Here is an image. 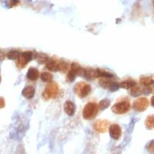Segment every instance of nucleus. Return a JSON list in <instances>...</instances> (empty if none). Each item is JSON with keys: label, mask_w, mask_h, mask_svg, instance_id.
Wrapping results in <instances>:
<instances>
[{"label": "nucleus", "mask_w": 154, "mask_h": 154, "mask_svg": "<svg viewBox=\"0 0 154 154\" xmlns=\"http://www.w3.org/2000/svg\"><path fill=\"white\" fill-rule=\"evenodd\" d=\"M59 93H60V87L57 83L55 82H51L45 88V90L42 93V97L46 100L56 99L59 96Z\"/></svg>", "instance_id": "f257e3e1"}, {"label": "nucleus", "mask_w": 154, "mask_h": 154, "mask_svg": "<svg viewBox=\"0 0 154 154\" xmlns=\"http://www.w3.org/2000/svg\"><path fill=\"white\" fill-rule=\"evenodd\" d=\"M99 106L94 102H89L86 104L82 109V116L85 119H94L98 114Z\"/></svg>", "instance_id": "f03ea898"}, {"label": "nucleus", "mask_w": 154, "mask_h": 154, "mask_svg": "<svg viewBox=\"0 0 154 154\" xmlns=\"http://www.w3.org/2000/svg\"><path fill=\"white\" fill-rule=\"evenodd\" d=\"M74 92L79 98H85L91 92V86L86 82H79L74 86Z\"/></svg>", "instance_id": "7ed1b4c3"}, {"label": "nucleus", "mask_w": 154, "mask_h": 154, "mask_svg": "<svg viewBox=\"0 0 154 154\" xmlns=\"http://www.w3.org/2000/svg\"><path fill=\"white\" fill-rule=\"evenodd\" d=\"M130 109V103L129 100H122L114 104L112 106V111L115 114L121 115V114L126 113Z\"/></svg>", "instance_id": "20e7f679"}, {"label": "nucleus", "mask_w": 154, "mask_h": 154, "mask_svg": "<svg viewBox=\"0 0 154 154\" xmlns=\"http://www.w3.org/2000/svg\"><path fill=\"white\" fill-rule=\"evenodd\" d=\"M83 72H84V69L82 68L79 64L76 63H72L71 65V69L69 71L68 75H67V79L69 81L72 82L75 80V77L77 75H83Z\"/></svg>", "instance_id": "39448f33"}, {"label": "nucleus", "mask_w": 154, "mask_h": 154, "mask_svg": "<svg viewBox=\"0 0 154 154\" xmlns=\"http://www.w3.org/2000/svg\"><path fill=\"white\" fill-rule=\"evenodd\" d=\"M32 56H33V53H32L31 51H25V52L22 53L19 57L18 58L16 65L20 69L25 68L28 64V63L31 61Z\"/></svg>", "instance_id": "423d86ee"}, {"label": "nucleus", "mask_w": 154, "mask_h": 154, "mask_svg": "<svg viewBox=\"0 0 154 154\" xmlns=\"http://www.w3.org/2000/svg\"><path fill=\"white\" fill-rule=\"evenodd\" d=\"M149 106V100L146 97H140L135 100L133 104V107L137 112H143Z\"/></svg>", "instance_id": "0eeeda50"}, {"label": "nucleus", "mask_w": 154, "mask_h": 154, "mask_svg": "<svg viewBox=\"0 0 154 154\" xmlns=\"http://www.w3.org/2000/svg\"><path fill=\"white\" fill-rule=\"evenodd\" d=\"M99 83L102 87L109 89L111 91H116L119 87V85L117 82H114L111 79H108V78H101L99 80Z\"/></svg>", "instance_id": "6e6552de"}, {"label": "nucleus", "mask_w": 154, "mask_h": 154, "mask_svg": "<svg viewBox=\"0 0 154 154\" xmlns=\"http://www.w3.org/2000/svg\"><path fill=\"white\" fill-rule=\"evenodd\" d=\"M110 125H109V122L106 119H99L96 120L93 124V128L96 132L100 133H106L107 130H109Z\"/></svg>", "instance_id": "1a4fd4ad"}, {"label": "nucleus", "mask_w": 154, "mask_h": 154, "mask_svg": "<svg viewBox=\"0 0 154 154\" xmlns=\"http://www.w3.org/2000/svg\"><path fill=\"white\" fill-rule=\"evenodd\" d=\"M109 135L113 140H119L122 134V130L118 124H112L109 128Z\"/></svg>", "instance_id": "9d476101"}, {"label": "nucleus", "mask_w": 154, "mask_h": 154, "mask_svg": "<svg viewBox=\"0 0 154 154\" xmlns=\"http://www.w3.org/2000/svg\"><path fill=\"white\" fill-rule=\"evenodd\" d=\"M82 76H84L87 79H93L95 78H97L98 77L97 70L94 69L93 68H89V67L84 69V72H83Z\"/></svg>", "instance_id": "9b49d317"}, {"label": "nucleus", "mask_w": 154, "mask_h": 154, "mask_svg": "<svg viewBox=\"0 0 154 154\" xmlns=\"http://www.w3.org/2000/svg\"><path fill=\"white\" fill-rule=\"evenodd\" d=\"M64 110H65L66 113L68 116H73L75 112V104L72 103V101H66L64 104Z\"/></svg>", "instance_id": "f8f14e48"}, {"label": "nucleus", "mask_w": 154, "mask_h": 154, "mask_svg": "<svg viewBox=\"0 0 154 154\" xmlns=\"http://www.w3.org/2000/svg\"><path fill=\"white\" fill-rule=\"evenodd\" d=\"M140 82L144 87L149 86L154 83V75H143L140 77Z\"/></svg>", "instance_id": "ddd939ff"}, {"label": "nucleus", "mask_w": 154, "mask_h": 154, "mask_svg": "<svg viewBox=\"0 0 154 154\" xmlns=\"http://www.w3.org/2000/svg\"><path fill=\"white\" fill-rule=\"evenodd\" d=\"M26 77L27 79H29V80L35 81L39 77V72L37 69L32 67V68L29 69L28 72L26 73Z\"/></svg>", "instance_id": "4468645a"}, {"label": "nucleus", "mask_w": 154, "mask_h": 154, "mask_svg": "<svg viewBox=\"0 0 154 154\" xmlns=\"http://www.w3.org/2000/svg\"><path fill=\"white\" fill-rule=\"evenodd\" d=\"M119 87L124 88V89H130L137 86V81L134 80L133 79H125V80L122 81V82L119 83Z\"/></svg>", "instance_id": "2eb2a0df"}, {"label": "nucleus", "mask_w": 154, "mask_h": 154, "mask_svg": "<svg viewBox=\"0 0 154 154\" xmlns=\"http://www.w3.org/2000/svg\"><path fill=\"white\" fill-rule=\"evenodd\" d=\"M22 94H23V96H24L25 98L30 100V99L32 98L34 96V95H35V88L32 86H26V87H25L24 89L23 90Z\"/></svg>", "instance_id": "dca6fc26"}, {"label": "nucleus", "mask_w": 154, "mask_h": 154, "mask_svg": "<svg viewBox=\"0 0 154 154\" xmlns=\"http://www.w3.org/2000/svg\"><path fill=\"white\" fill-rule=\"evenodd\" d=\"M58 63L59 60H53V59H49L47 63H46V66L48 69L53 71V72H57L58 71Z\"/></svg>", "instance_id": "f3484780"}, {"label": "nucleus", "mask_w": 154, "mask_h": 154, "mask_svg": "<svg viewBox=\"0 0 154 154\" xmlns=\"http://www.w3.org/2000/svg\"><path fill=\"white\" fill-rule=\"evenodd\" d=\"M35 60L39 64H44L47 63L49 57L47 55L43 53H36L35 55Z\"/></svg>", "instance_id": "a211bd4d"}, {"label": "nucleus", "mask_w": 154, "mask_h": 154, "mask_svg": "<svg viewBox=\"0 0 154 154\" xmlns=\"http://www.w3.org/2000/svg\"><path fill=\"white\" fill-rule=\"evenodd\" d=\"M146 127L148 130H152L154 129V114L148 116L145 120Z\"/></svg>", "instance_id": "6ab92c4d"}, {"label": "nucleus", "mask_w": 154, "mask_h": 154, "mask_svg": "<svg viewBox=\"0 0 154 154\" xmlns=\"http://www.w3.org/2000/svg\"><path fill=\"white\" fill-rule=\"evenodd\" d=\"M96 70H97V75H98V77H101V78H108V79H111V78L113 77V74L108 72V71H106V70L102 69H97Z\"/></svg>", "instance_id": "aec40b11"}, {"label": "nucleus", "mask_w": 154, "mask_h": 154, "mask_svg": "<svg viewBox=\"0 0 154 154\" xmlns=\"http://www.w3.org/2000/svg\"><path fill=\"white\" fill-rule=\"evenodd\" d=\"M69 69V64L67 62L64 60H59L58 63V71L60 72H66Z\"/></svg>", "instance_id": "412c9836"}, {"label": "nucleus", "mask_w": 154, "mask_h": 154, "mask_svg": "<svg viewBox=\"0 0 154 154\" xmlns=\"http://www.w3.org/2000/svg\"><path fill=\"white\" fill-rule=\"evenodd\" d=\"M40 78L43 82L49 83V82H52V80H53V75H52L50 72H43L42 74H41Z\"/></svg>", "instance_id": "4be33fe9"}, {"label": "nucleus", "mask_w": 154, "mask_h": 154, "mask_svg": "<svg viewBox=\"0 0 154 154\" xmlns=\"http://www.w3.org/2000/svg\"><path fill=\"white\" fill-rule=\"evenodd\" d=\"M20 52L18 50H11L9 51V53H7V57L9 58V60H18V58L20 56Z\"/></svg>", "instance_id": "5701e85b"}, {"label": "nucleus", "mask_w": 154, "mask_h": 154, "mask_svg": "<svg viewBox=\"0 0 154 154\" xmlns=\"http://www.w3.org/2000/svg\"><path fill=\"white\" fill-rule=\"evenodd\" d=\"M109 105H110V101L107 99H104L100 102V104L98 106L99 108L101 109H106L109 106Z\"/></svg>", "instance_id": "b1692460"}, {"label": "nucleus", "mask_w": 154, "mask_h": 154, "mask_svg": "<svg viewBox=\"0 0 154 154\" xmlns=\"http://www.w3.org/2000/svg\"><path fill=\"white\" fill-rule=\"evenodd\" d=\"M5 106V99L2 96H0V109L4 108Z\"/></svg>", "instance_id": "393cba45"}, {"label": "nucleus", "mask_w": 154, "mask_h": 154, "mask_svg": "<svg viewBox=\"0 0 154 154\" xmlns=\"http://www.w3.org/2000/svg\"><path fill=\"white\" fill-rule=\"evenodd\" d=\"M148 149H149V151L151 152H154V140L153 141H151L149 143V146H148Z\"/></svg>", "instance_id": "a878e982"}, {"label": "nucleus", "mask_w": 154, "mask_h": 154, "mask_svg": "<svg viewBox=\"0 0 154 154\" xmlns=\"http://www.w3.org/2000/svg\"><path fill=\"white\" fill-rule=\"evenodd\" d=\"M4 58H5V56H4V54L2 53V52H0V61H2Z\"/></svg>", "instance_id": "bb28decb"}, {"label": "nucleus", "mask_w": 154, "mask_h": 154, "mask_svg": "<svg viewBox=\"0 0 154 154\" xmlns=\"http://www.w3.org/2000/svg\"><path fill=\"white\" fill-rule=\"evenodd\" d=\"M151 105L154 107V96H152V98H151Z\"/></svg>", "instance_id": "cd10ccee"}, {"label": "nucleus", "mask_w": 154, "mask_h": 154, "mask_svg": "<svg viewBox=\"0 0 154 154\" xmlns=\"http://www.w3.org/2000/svg\"><path fill=\"white\" fill-rule=\"evenodd\" d=\"M0 82H1V75H0Z\"/></svg>", "instance_id": "c85d7f7f"}]
</instances>
